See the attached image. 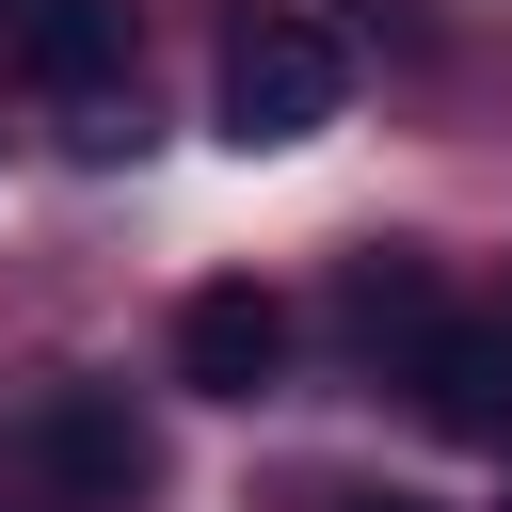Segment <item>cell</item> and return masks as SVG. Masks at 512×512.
I'll return each mask as SVG.
<instances>
[{
	"label": "cell",
	"instance_id": "cell-1",
	"mask_svg": "<svg viewBox=\"0 0 512 512\" xmlns=\"http://www.w3.org/2000/svg\"><path fill=\"white\" fill-rule=\"evenodd\" d=\"M336 96H352V48H336V16H304V0H256V16L224 32V64H208V128H224L240 160L320 144Z\"/></svg>",
	"mask_w": 512,
	"mask_h": 512
},
{
	"label": "cell",
	"instance_id": "cell-2",
	"mask_svg": "<svg viewBox=\"0 0 512 512\" xmlns=\"http://www.w3.org/2000/svg\"><path fill=\"white\" fill-rule=\"evenodd\" d=\"M16 464H32V496H48V512H144V480H160V448H144L128 384H32Z\"/></svg>",
	"mask_w": 512,
	"mask_h": 512
},
{
	"label": "cell",
	"instance_id": "cell-3",
	"mask_svg": "<svg viewBox=\"0 0 512 512\" xmlns=\"http://www.w3.org/2000/svg\"><path fill=\"white\" fill-rule=\"evenodd\" d=\"M176 384H192V400H272V384H288V304H272L256 272L192 288V304H176Z\"/></svg>",
	"mask_w": 512,
	"mask_h": 512
},
{
	"label": "cell",
	"instance_id": "cell-4",
	"mask_svg": "<svg viewBox=\"0 0 512 512\" xmlns=\"http://www.w3.org/2000/svg\"><path fill=\"white\" fill-rule=\"evenodd\" d=\"M400 384H416V416H432L448 448H512V336H496V320H416Z\"/></svg>",
	"mask_w": 512,
	"mask_h": 512
},
{
	"label": "cell",
	"instance_id": "cell-5",
	"mask_svg": "<svg viewBox=\"0 0 512 512\" xmlns=\"http://www.w3.org/2000/svg\"><path fill=\"white\" fill-rule=\"evenodd\" d=\"M0 80H32V96L128 80V0H0Z\"/></svg>",
	"mask_w": 512,
	"mask_h": 512
},
{
	"label": "cell",
	"instance_id": "cell-6",
	"mask_svg": "<svg viewBox=\"0 0 512 512\" xmlns=\"http://www.w3.org/2000/svg\"><path fill=\"white\" fill-rule=\"evenodd\" d=\"M128 144H144V96H128V80L64 96V160H128Z\"/></svg>",
	"mask_w": 512,
	"mask_h": 512
},
{
	"label": "cell",
	"instance_id": "cell-7",
	"mask_svg": "<svg viewBox=\"0 0 512 512\" xmlns=\"http://www.w3.org/2000/svg\"><path fill=\"white\" fill-rule=\"evenodd\" d=\"M352 512H416V496H352Z\"/></svg>",
	"mask_w": 512,
	"mask_h": 512
}]
</instances>
